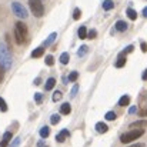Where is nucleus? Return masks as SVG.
<instances>
[{"mask_svg":"<svg viewBox=\"0 0 147 147\" xmlns=\"http://www.w3.org/2000/svg\"><path fill=\"white\" fill-rule=\"evenodd\" d=\"M80 16H82V10H80V9H74L73 19H74V20H79V19H80Z\"/></svg>","mask_w":147,"mask_h":147,"instance_id":"24","label":"nucleus"},{"mask_svg":"<svg viewBox=\"0 0 147 147\" xmlns=\"http://www.w3.org/2000/svg\"><path fill=\"white\" fill-rule=\"evenodd\" d=\"M46 64L47 66H53L54 64V57L53 56H46Z\"/></svg>","mask_w":147,"mask_h":147,"instance_id":"27","label":"nucleus"},{"mask_svg":"<svg viewBox=\"0 0 147 147\" xmlns=\"http://www.w3.org/2000/svg\"><path fill=\"white\" fill-rule=\"evenodd\" d=\"M131 127H140V126H147V121H134L130 124Z\"/></svg>","mask_w":147,"mask_h":147,"instance_id":"28","label":"nucleus"},{"mask_svg":"<svg viewBox=\"0 0 147 147\" xmlns=\"http://www.w3.org/2000/svg\"><path fill=\"white\" fill-rule=\"evenodd\" d=\"M69 134H70V133H69V130H67V129H63V130H61V131L56 136V142H57V143H63Z\"/></svg>","mask_w":147,"mask_h":147,"instance_id":"6","label":"nucleus"},{"mask_svg":"<svg viewBox=\"0 0 147 147\" xmlns=\"http://www.w3.org/2000/svg\"><path fill=\"white\" fill-rule=\"evenodd\" d=\"M96 130H97L98 133H106V131L109 130V127H107V124H104V123H97V124H96Z\"/></svg>","mask_w":147,"mask_h":147,"instance_id":"12","label":"nucleus"},{"mask_svg":"<svg viewBox=\"0 0 147 147\" xmlns=\"http://www.w3.org/2000/svg\"><path fill=\"white\" fill-rule=\"evenodd\" d=\"M126 13H127V17H129L130 20H136V19H137V13H136L133 9H127Z\"/></svg>","mask_w":147,"mask_h":147,"instance_id":"15","label":"nucleus"},{"mask_svg":"<svg viewBox=\"0 0 147 147\" xmlns=\"http://www.w3.org/2000/svg\"><path fill=\"white\" fill-rule=\"evenodd\" d=\"M0 110L1 111H7V104H6V101L1 97H0Z\"/></svg>","mask_w":147,"mask_h":147,"instance_id":"26","label":"nucleus"},{"mask_svg":"<svg viewBox=\"0 0 147 147\" xmlns=\"http://www.w3.org/2000/svg\"><path fill=\"white\" fill-rule=\"evenodd\" d=\"M77 90H79V86H77V84H74V86H73V89H71V97H74V96L77 94Z\"/></svg>","mask_w":147,"mask_h":147,"instance_id":"32","label":"nucleus"},{"mask_svg":"<svg viewBox=\"0 0 147 147\" xmlns=\"http://www.w3.org/2000/svg\"><path fill=\"white\" fill-rule=\"evenodd\" d=\"M70 111H71V107H70V104L69 103H64V104H61V107H60V113L61 114H70Z\"/></svg>","mask_w":147,"mask_h":147,"instance_id":"10","label":"nucleus"},{"mask_svg":"<svg viewBox=\"0 0 147 147\" xmlns=\"http://www.w3.org/2000/svg\"><path fill=\"white\" fill-rule=\"evenodd\" d=\"M77 77H79V73H77V71H71V73L69 74V80H70V82H76Z\"/></svg>","mask_w":147,"mask_h":147,"instance_id":"23","label":"nucleus"},{"mask_svg":"<svg viewBox=\"0 0 147 147\" xmlns=\"http://www.w3.org/2000/svg\"><path fill=\"white\" fill-rule=\"evenodd\" d=\"M143 134H144V130H143V129H136V130H131V131H129V133L121 134V136H120V142L124 143V144H127V143H131V142L137 140V139L142 137Z\"/></svg>","mask_w":147,"mask_h":147,"instance_id":"3","label":"nucleus"},{"mask_svg":"<svg viewBox=\"0 0 147 147\" xmlns=\"http://www.w3.org/2000/svg\"><path fill=\"white\" fill-rule=\"evenodd\" d=\"M114 7V3L111 0H104L103 1V10H111Z\"/></svg>","mask_w":147,"mask_h":147,"instance_id":"14","label":"nucleus"},{"mask_svg":"<svg viewBox=\"0 0 147 147\" xmlns=\"http://www.w3.org/2000/svg\"><path fill=\"white\" fill-rule=\"evenodd\" d=\"M34 84H40V79H36L34 80Z\"/></svg>","mask_w":147,"mask_h":147,"instance_id":"42","label":"nucleus"},{"mask_svg":"<svg viewBox=\"0 0 147 147\" xmlns=\"http://www.w3.org/2000/svg\"><path fill=\"white\" fill-rule=\"evenodd\" d=\"M29 6H30V10H32L33 16L42 17L45 14V7H43L42 0H29Z\"/></svg>","mask_w":147,"mask_h":147,"instance_id":"4","label":"nucleus"},{"mask_svg":"<svg viewBox=\"0 0 147 147\" xmlns=\"http://www.w3.org/2000/svg\"><path fill=\"white\" fill-rule=\"evenodd\" d=\"M142 51H147V45L146 43H142Z\"/></svg>","mask_w":147,"mask_h":147,"instance_id":"39","label":"nucleus"},{"mask_svg":"<svg viewBox=\"0 0 147 147\" xmlns=\"http://www.w3.org/2000/svg\"><path fill=\"white\" fill-rule=\"evenodd\" d=\"M79 37H80V39H86V37H87V29H86L84 26H82V27L79 29Z\"/></svg>","mask_w":147,"mask_h":147,"instance_id":"19","label":"nucleus"},{"mask_svg":"<svg viewBox=\"0 0 147 147\" xmlns=\"http://www.w3.org/2000/svg\"><path fill=\"white\" fill-rule=\"evenodd\" d=\"M14 37L17 45H23L24 40L27 39V26L23 22H17L14 27Z\"/></svg>","mask_w":147,"mask_h":147,"instance_id":"2","label":"nucleus"},{"mask_svg":"<svg viewBox=\"0 0 147 147\" xmlns=\"http://www.w3.org/2000/svg\"><path fill=\"white\" fill-rule=\"evenodd\" d=\"M87 51H89V47H87V46H82L80 49L77 50V54H79V56L82 57V56H84V54H86Z\"/></svg>","mask_w":147,"mask_h":147,"instance_id":"21","label":"nucleus"},{"mask_svg":"<svg viewBox=\"0 0 147 147\" xmlns=\"http://www.w3.org/2000/svg\"><path fill=\"white\" fill-rule=\"evenodd\" d=\"M59 121H60V116H59V114H53V116L50 117V123H51V124H57Z\"/></svg>","mask_w":147,"mask_h":147,"instance_id":"22","label":"nucleus"},{"mask_svg":"<svg viewBox=\"0 0 147 147\" xmlns=\"http://www.w3.org/2000/svg\"><path fill=\"white\" fill-rule=\"evenodd\" d=\"M49 134H50V129L47 127V126H45V127H42V129H40V137H42V139L49 137Z\"/></svg>","mask_w":147,"mask_h":147,"instance_id":"13","label":"nucleus"},{"mask_svg":"<svg viewBox=\"0 0 147 147\" xmlns=\"http://www.w3.org/2000/svg\"><path fill=\"white\" fill-rule=\"evenodd\" d=\"M42 98H43V96H42L40 93H36V94H34V100H36L37 103H42Z\"/></svg>","mask_w":147,"mask_h":147,"instance_id":"33","label":"nucleus"},{"mask_svg":"<svg viewBox=\"0 0 147 147\" xmlns=\"http://www.w3.org/2000/svg\"><path fill=\"white\" fill-rule=\"evenodd\" d=\"M45 54V49L43 47H37V49H34L32 51V57L33 59H39V57H42Z\"/></svg>","mask_w":147,"mask_h":147,"instance_id":"8","label":"nucleus"},{"mask_svg":"<svg viewBox=\"0 0 147 147\" xmlns=\"http://www.w3.org/2000/svg\"><path fill=\"white\" fill-rule=\"evenodd\" d=\"M69 59H70L69 54H67V53H63V54L60 56V63H61V64H67V63H69Z\"/></svg>","mask_w":147,"mask_h":147,"instance_id":"20","label":"nucleus"},{"mask_svg":"<svg viewBox=\"0 0 147 147\" xmlns=\"http://www.w3.org/2000/svg\"><path fill=\"white\" fill-rule=\"evenodd\" d=\"M10 140H11V133L10 131H6L4 136H3V140L0 142V147H7Z\"/></svg>","mask_w":147,"mask_h":147,"instance_id":"7","label":"nucleus"},{"mask_svg":"<svg viewBox=\"0 0 147 147\" xmlns=\"http://www.w3.org/2000/svg\"><path fill=\"white\" fill-rule=\"evenodd\" d=\"M142 79H143V80H147V70H144V71H143V74H142Z\"/></svg>","mask_w":147,"mask_h":147,"instance_id":"38","label":"nucleus"},{"mask_svg":"<svg viewBox=\"0 0 147 147\" xmlns=\"http://www.w3.org/2000/svg\"><path fill=\"white\" fill-rule=\"evenodd\" d=\"M11 53L3 43H0V67L6 71L11 67Z\"/></svg>","mask_w":147,"mask_h":147,"instance_id":"1","label":"nucleus"},{"mask_svg":"<svg viewBox=\"0 0 147 147\" xmlns=\"http://www.w3.org/2000/svg\"><path fill=\"white\" fill-rule=\"evenodd\" d=\"M56 37H57V33H51L49 37L46 39V42H45V46H49V45H51V43L56 40Z\"/></svg>","mask_w":147,"mask_h":147,"instance_id":"18","label":"nucleus"},{"mask_svg":"<svg viewBox=\"0 0 147 147\" xmlns=\"http://www.w3.org/2000/svg\"><path fill=\"white\" fill-rule=\"evenodd\" d=\"M130 147H144V144H133V146Z\"/></svg>","mask_w":147,"mask_h":147,"instance_id":"41","label":"nucleus"},{"mask_svg":"<svg viewBox=\"0 0 147 147\" xmlns=\"http://www.w3.org/2000/svg\"><path fill=\"white\" fill-rule=\"evenodd\" d=\"M11 10L14 13V16H17L19 19H26L27 17V10L24 9V6L19 1H13L11 3Z\"/></svg>","mask_w":147,"mask_h":147,"instance_id":"5","label":"nucleus"},{"mask_svg":"<svg viewBox=\"0 0 147 147\" xmlns=\"http://www.w3.org/2000/svg\"><path fill=\"white\" fill-rule=\"evenodd\" d=\"M139 114H140L142 117H147V110H142V111H140Z\"/></svg>","mask_w":147,"mask_h":147,"instance_id":"37","label":"nucleus"},{"mask_svg":"<svg viewBox=\"0 0 147 147\" xmlns=\"http://www.w3.org/2000/svg\"><path fill=\"white\" fill-rule=\"evenodd\" d=\"M96 33H97L96 30H90V32L87 33V37H89V39H96V36H97Z\"/></svg>","mask_w":147,"mask_h":147,"instance_id":"31","label":"nucleus"},{"mask_svg":"<svg viewBox=\"0 0 147 147\" xmlns=\"http://www.w3.org/2000/svg\"><path fill=\"white\" fill-rule=\"evenodd\" d=\"M61 96H63V94H61V92H54V94H53V101H57V100H60V98H61Z\"/></svg>","mask_w":147,"mask_h":147,"instance_id":"29","label":"nucleus"},{"mask_svg":"<svg viewBox=\"0 0 147 147\" xmlns=\"http://www.w3.org/2000/svg\"><path fill=\"white\" fill-rule=\"evenodd\" d=\"M136 111H137V107H136V106H131V107H130V110H129V113H130V114H134Z\"/></svg>","mask_w":147,"mask_h":147,"instance_id":"35","label":"nucleus"},{"mask_svg":"<svg viewBox=\"0 0 147 147\" xmlns=\"http://www.w3.org/2000/svg\"><path fill=\"white\" fill-rule=\"evenodd\" d=\"M3 79H4V70L0 67V83L3 82Z\"/></svg>","mask_w":147,"mask_h":147,"instance_id":"36","label":"nucleus"},{"mask_svg":"<svg viewBox=\"0 0 147 147\" xmlns=\"http://www.w3.org/2000/svg\"><path fill=\"white\" fill-rule=\"evenodd\" d=\"M19 144H20V139L17 137V139H14V140H13V143H11V146L10 147H19Z\"/></svg>","mask_w":147,"mask_h":147,"instance_id":"34","label":"nucleus"},{"mask_svg":"<svg viewBox=\"0 0 147 147\" xmlns=\"http://www.w3.org/2000/svg\"><path fill=\"white\" fill-rule=\"evenodd\" d=\"M117 116H116V113L114 111H109V113H106V120H114Z\"/></svg>","mask_w":147,"mask_h":147,"instance_id":"25","label":"nucleus"},{"mask_svg":"<svg viewBox=\"0 0 147 147\" xmlns=\"http://www.w3.org/2000/svg\"><path fill=\"white\" fill-rule=\"evenodd\" d=\"M133 49H134L133 46H129L127 49H124L121 53H120V56H124V54H127V53H131V51H133Z\"/></svg>","mask_w":147,"mask_h":147,"instance_id":"30","label":"nucleus"},{"mask_svg":"<svg viewBox=\"0 0 147 147\" xmlns=\"http://www.w3.org/2000/svg\"><path fill=\"white\" fill-rule=\"evenodd\" d=\"M54 84H56V79H53V77L47 79V82H46V90H51L54 87Z\"/></svg>","mask_w":147,"mask_h":147,"instance_id":"17","label":"nucleus"},{"mask_svg":"<svg viewBox=\"0 0 147 147\" xmlns=\"http://www.w3.org/2000/svg\"><path fill=\"white\" fill-rule=\"evenodd\" d=\"M130 103V96H121L120 97V100H119V106H121V107H124V106H127Z\"/></svg>","mask_w":147,"mask_h":147,"instance_id":"11","label":"nucleus"},{"mask_svg":"<svg viewBox=\"0 0 147 147\" xmlns=\"http://www.w3.org/2000/svg\"><path fill=\"white\" fill-rule=\"evenodd\" d=\"M116 30H119V32H124V30H127V23L123 22V20H119V22L116 23Z\"/></svg>","mask_w":147,"mask_h":147,"instance_id":"9","label":"nucleus"},{"mask_svg":"<svg viewBox=\"0 0 147 147\" xmlns=\"http://www.w3.org/2000/svg\"><path fill=\"white\" fill-rule=\"evenodd\" d=\"M124 64H126V56H120L119 60L116 61V67H117V69H121Z\"/></svg>","mask_w":147,"mask_h":147,"instance_id":"16","label":"nucleus"},{"mask_svg":"<svg viewBox=\"0 0 147 147\" xmlns=\"http://www.w3.org/2000/svg\"><path fill=\"white\" fill-rule=\"evenodd\" d=\"M143 16H144V17H147V7H144V9H143Z\"/></svg>","mask_w":147,"mask_h":147,"instance_id":"40","label":"nucleus"}]
</instances>
